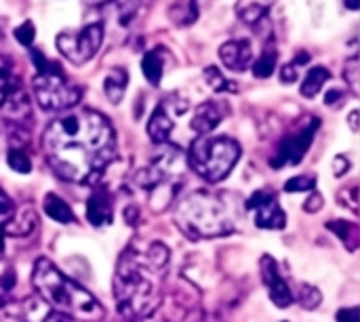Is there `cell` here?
I'll use <instances>...</instances> for the list:
<instances>
[{"mask_svg": "<svg viewBox=\"0 0 360 322\" xmlns=\"http://www.w3.org/2000/svg\"><path fill=\"white\" fill-rule=\"evenodd\" d=\"M42 152L63 181L97 183L116 158V133L103 114L72 110L46 127Z\"/></svg>", "mask_w": 360, "mask_h": 322, "instance_id": "obj_1", "label": "cell"}, {"mask_svg": "<svg viewBox=\"0 0 360 322\" xmlns=\"http://www.w3.org/2000/svg\"><path fill=\"white\" fill-rule=\"evenodd\" d=\"M167 264L169 249L162 243L143 249L129 247L120 255L114 274V300L124 321H143L158 310Z\"/></svg>", "mask_w": 360, "mask_h": 322, "instance_id": "obj_2", "label": "cell"}, {"mask_svg": "<svg viewBox=\"0 0 360 322\" xmlns=\"http://www.w3.org/2000/svg\"><path fill=\"white\" fill-rule=\"evenodd\" d=\"M243 209L245 205L240 207L232 194H213L198 190L177 202L173 221L192 240L217 238L236 232Z\"/></svg>", "mask_w": 360, "mask_h": 322, "instance_id": "obj_3", "label": "cell"}, {"mask_svg": "<svg viewBox=\"0 0 360 322\" xmlns=\"http://www.w3.org/2000/svg\"><path fill=\"white\" fill-rule=\"evenodd\" d=\"M32 283L55 312L80 322H97L103 318V306L78 283L68 278L49 259H36Z\"/></svg>", "mask_w": 360, "mask_h": 322, "instance_id": "obj_4", "label": "cell"}, {"mask_svg": "<svg viewBox=\"0 0 360 322\" xmlns=\"http://www.w3.org/2000/svg\"><path fill=\"white\" fill-rule=\"evenodd\" d=\"M30 55L38 70V74L32 80L38 105L46 112L72 110L82 99V89L68 78V74L57 61L46 59L42 51L32 49Z\"/></svg>", "mask_w": 360, "mask_h": 322, "instance_id": "obj_5", "label": "cell"}, {"mask_svg": "<svg viewBox=\"0 0 360 322\" xmlns=\"http://www.w3.org/2000/svg\"><path fill=\"white\" fill-rule=\"evenodd\" d=\"M240 158V146L230 137H198L190 152L188 165L192 171L209 183H217L230 175Z\"/></svg>", "mask_w": 360, "mask_h": 322, "instance_id": "obj_6", "label": "cell"}, {"mask_svg": "<svg viewBox=\"0 0 360 322\" xmlns=\"http://www.w3.org/2000/svg\"><path fill=\"white\" fill-rule=\"evenodd\" d=\"M103 32L105 30H103L101 21L86 23L78 32H72V30L61 32L55 38V44L68 61H72L74 65H82V63L91 61L97 55V51L101 49Z\"/></svg>", "mask_w": 360, "mask_h": 322, "instance_id": "obj_7", "label": "cell"}, {"mask_svg": "<svg viewBox=\"0 0 360 322\" xmlns=\"http://www.w3.org/2000/svg\"><path fill=\"white\" fill-rule=\"evenodd\" d=\"M0 322H65L61 314H55V310L40 297H23L15 302H6V306L0 308Z\"/></svg>", "mask_w": 360, "mask_h": 322, "instance_id": "obj_8", "label": "cell"}, {"mask_svg": "<svg viewBox=\"0 0 360 322\" xmlns=\"http://www.w3.org/2000/svg\"><path fill=\"white\" fill-rule=\"evenodd\" d=\"M245 209L253 213V221L259 230H285L287 217L274 192L257 190L245 202Z\"/></svg>", "mask_w": 360, "mask_h": 322, "instance_id": "obj_9", "label": "cell"}, {"mask_svg": "<svg viewBox=\"0 0 360 322\" xmlns=\"http://www.w3.org/2000/svg\"><path fill=\"white\" fill-rule=\"evenodd\" d=\"M319 127H321V120L314 118L312 124L304 127L300 133L285 137V139L278 143V152H276V156L270 160V167H272V169H283V167H287V165H300V162L304 160V156L308 154V150H310V146H312V141H314V135H316Z\"/></svg>", "mask_w": 360, "mask_h": 322, "instance_id": "obj_10", "label": "cell"}, {"mask_svg": "<svg viewBox=\"0 0 360 322\" xmlns=\"http://www.w3.org/2000/svg\"><path fill=\"white\" fill-rule=\"evenodd\" d=\"M259 270H262V278H264V285L270 293V300L278 306V308H287L293 304V293L287 285V281L283 278L281 270H278V264L270 257V255H264L262 257V264H259Z\"/></svg>", "mask_w": 360, "mask_h": 322, "instance_id": "obj_11", "label": "cell"}, {"mask_svg": "<svg viewBox=\"0 0 360 322\" xmlns=\"http://www.w3.org/2000/svg\"><path fill=\"white\" fill-rule=\"evenodd\" d=\"M228 110H230V105H228V101H224V99H211V101L200 103V105L194 110V116H192V120H190L192 131L198 133L200 137H202V135H209V133L215 131V129L221 124V120L230 114Z\"/></svg>", "mask_w": 360, "mask_h": 322, "instance_id": "obj_12", "label": "cell"}, {"mask_svg": "<svg viewBox=\"0 0 360 322\" xmlns=\"http://www.w3.org/2000/svg\"><path fill=\"white\" fill-rule=\"evenodd\" d=\"M221 63L232 72H245L253 63V46L249 40H228L219 46Z\"/></svg>", "mask_w": 360, "mask_h": 322, "instance_id": "obj_13", "label": "cell"}, {"mask_svg": "<svg viewBox=\"0 0 360 322\" xmlns=\"http://www.w3.org/2000/svg\"><path fill=\"white\" fill-rule=\"evenodd\" d=\"M112 209H114V200L110 196L108 190H97L89 202H86V219L91 226L95 228H103L108 224H112Z\"/></svg>", "mask_w": 360, "mask_h": 322, "instance_id": "obj_14", "label": "cell"}, {"mask_svg": "<svg viewBox=\"0 0 360 322\" xmlns=\"http://www.w3.org/2000/svg\"><path fill=\"white\" fill-rule=\"evenodd\" d=\"M171 133H173V118L169 116L167 105L160 103V105L154 110V114H152V118H150V122H148V135H150V139H152L156 146H162V143L169 141Z\"/></svg>", "mask_w": 360, "mask_h": 322, "instance_id": "obj_15", "label": "cell"}, {"mask_svg": "<svg viewBox=\"0 0 360 322\" xmlns=\"http://www.w3.org/2000/svg\"><path fill=\"white\" fill-rule=\"evenodd\" d=\"M278 0H238L236 17L247 25H257Z\"/></svg>", "mask_w": 360, "mask_h": 322, "instance_id": "obj_16", "label": "cell"}, {"mask_svg": "<svg viewBox=\"0 0 360 322\" xmlns=\"http://www.w3.org/2000/svg\"><path fill=\"white\" fill-rule=\"evenodd\" d=\"M165 49H152L141 59V72L152 86H158L165 74Z\"/></svg>", "mask_w": 360, "mask_h": 322, "instance_id": "obj_17", "label": "cell"}, {"mask_svg": "<svg viewBox=\"0 0 360 322\" xmlns=\"http://www.w3.org/2000/svg\"><path fill=\"white\" fill-rule=\"evenodd\" d=\"M127 84H129V74H127V70H122V67H112V70L105 74V78H103V91H105L108 99H110L114 105H118V103L122 101V95H124V91H127Z\"/></svg>", "mask_w": 360, "mask_h": 322, "instance_id": "obj_18", "label": "cell"}, {"mask_svg": "<svg viewBox=\"0 0 360 322\" xmlns=\"http://www.w3.org/2000/svg\"><path fill=\"white\" fill-rule=\"evenodd\" d=\"M36 224H38V217L34 213V209H25L21 213H15L11 217V221L4 226L2 234L4 236H27L36 230Z\"/></svg>", "mask_w": 360, "mask_h": 322, "instance_id": "obj_19", "label": "cell"}, {"mask_svg": "<svg viewBox=\"0 0 360 322\" xmlns=\"http://www.w3.org/2000/svg\"><path fill=\"white\" fill-rule=\"evenodd\" d=\"M42 211L57 224H72L74 221V213L70 209V205L59 198L57 194H46L44 202H42Z\"/></svg>", "mask_w": 360, "mask_h": 322, "instance_id": "obj_20", "label": "cell"}, {"mask_svg": "<svg viewBox=\"0 0 360 322\" xmlns=\"http://www.w3.org/2000/svg\"><path fill=\"white\" fill-rule=\"evenodd\" d=\"M17 89H21V82H19V78H17V74H15V67H13V63H11L6 57L0 55V105H2Z\"/></svg>", "mask_w": 360, "mask_h": 322, "instance_id": "obj_21", "label": "cell"}, {"mask_svg": "<svg viewBox=\"0 0 360 322\" xmlns=\"http://www.w3.org/2000/svg\"><path fill=\"white\" fill-rule=\"evenodd\" d=\"M329 78H331V72H329L327 67H323V65L312 67V70L306 74L304 82H302V95L308 97V99H312L314 95L321 93V89L325 86V82H327Z\"/></svg>", "mask_w": 360, "mask_h": 322, "instance_id": "obj_22", "label": "cell"}, {"mask_svg": "<svg viewBox=\"0 0 360 322\" xmlns=\"http://www.w3.org/2000/svg\"><path fill=\"white\" fill-rule=\"evenodd\" d=\"M335 236H340L344 240V245L348 247V251H356L359 247V226L352 224V221H344V219H335V221H329L327 226Z\"/></svg>", "mask_w": 360, "mask_h": 322, "instance_id": "obj_23", "label": "cell"}, {"mask_svg": "<svg viewBox=\"0 0 360 322\" xmlns=\"http://www.w3.org/2000/svg\"><path fill=\"white\" fill-rule=\"evenodd\" d=\"M276 63H278V51L276 49H266L251 65H253V74L255 78H270L276 72Z\"/></svg>", "mask_w": 360, "mask_h": 322, "instance_id": "obj_24", "label": "cell"}, {"mask_svg": "<svg viewBox=\"0 0 360 322\" xmlns=\"http://www.w3.org/2000/svg\"><path fill=\"white\" fill-rule=\"evenodd\" d=\"M6 162H8V167H11L15 173H30V171H32L30 156H27V154L23 152V148H19V146H11V148H8Z\"/></svg>", "mask_w": 360, "mask_h": 322, "instance_id": "obj_25", "label": "cell"}, {"mask_svg": "<svg viewBox=\"0 0 360 322\" xmlns=\"http://www.w3.org/2000/svg\"><path fill=\"white\" fill-rule=\"evenodd\" d=\"M205 80H207V84H209L215 93H224V91H234V89H236L234 84H230V82L224 78V74H221L215 65L205 67Z\"/></svg>", "mask_w": 360, "mask_h": 322, "instance_id": "obj_26", "label": "cell"}, {"mask_svg": "<svg viewBox=\"0 0 360 322\" xmlns=\"http://www.w3.org/2000/svg\"><path fill=\"white\" fill-rule=\"evenodd\" d=\"M297 302L302 304L304 310H314V308H319V304H321V291H319L316 287L302 285L300 295H297Z\"/></svg>", "mask_w": 360, "mask_h": 322, "instance_id": "obj_27", "label": "cell"}, {"mask_svg": "<svg viewBox=\"0 0 360 322\" xmlns=\"http://www.w3.org/2000/svg\"><path fill=\"white\" fill-rule=\"evenodd\" d=\"M316 179L312 175H297L285 183V192H310L314 190Z\"/></svg>", "mask_w": 360, "mask_h": 322, "instance_id": "obj_28", "label": "cell"}, {"mask_svg": "<svg viewBox=\"0 0 360 322\" xmlns=\"http://www.w3.org/2000/svg\"><path fill=\"white\" fill-rule=\"evenodd\" d=\"M15 40L21 44V46H32L34 44V38H36V27L32 21H23L21 25L15 27Z\"/></svg>", "mask_w": 360, "mask_h": 322, "instance_id": "obj_29", "label": "cell"}, {"mask_svg": "<svg viewBox=\"0 0 360 322\" xmlns=\"http://www.w3.org/2000/svg\"><path fill=\"white\" fill-rule=\"evenodd\" d=\"M15 215V205L4 196V194H0V251H2V230H4V226L11 221V217Z\"/></svg>", "mask_w": 360, "mask_h": 322, "instance_id": "obj_30", "label": "cell"}, {"mask_svg": "<svg viewBox=\"0 0 360 322\" xmlns=\"http://www.w3.org/2000/svg\"><path fill=\"white\" fill-rule=\"evenodd\" d=\"M359 76H360L359 59H356V57H352V59H348V61H346V65H344V78H346V82L350 84V89H352L354 93L359 91Z\"/></svg>", "mask_w": 360, "mask_h": 322, "instance_id": "obj_31", "label": "cell"}, {"mask_svg": "<svg viewBox=\"0 0 360 322\" xmlns=\"http://www.w3.org/2000/svg\"><path fill=\"white\" fill-rule=\"evenodd\" d=\"M323 202H325L323 196H321L319 192H314V194L304 202V209H306L308 213H319V211L323 209Z\"/></svg>", "mask_w": 360, "mask_h": 322, "instance_id": "obj_32", "label": "cell"}, {"mask_svg": "<svg viewBox=\"0 0 360 322\" xmlns=\"http://www.w3.org/2000/svg\"><path fill=\"white\" fill-rule=\"evenodd\" d=\"M350 171V160L346 158V156H335V160H333V173L338 175V177H342V175H346Z\"/></svg>", "mask_w": 360, "mask_h": 322, "instance_id": "obj_33", "label": "cell"}, {"mask_svg": "<svg viewBox=\"0 0 360 322\" xmlns=\"http://www.w3.org/2000/svg\"><path fill=\"white\" fill-rule=\"evenodd\" d=\"M338 322H360L359 308H346L338 312Z\"/></svg>", "mask_w": 360, "mask_h": 322, "instance_id": "obj_34", "label": "cell"}, {"mask_svg": "<svg viewBox=\"0 0 360 322\" xmlns=\"http://www.w3.org/2000/svg\"><path fill=\"white\" fill-rule=\"evenodd\" d=\"M281 80H283L285 84L295 82V80H297V65H293V63L285 65V67H283V72H281Z\"/></svg>", "mask_w": 360, "mask_h": 322, "instance_id": "obj_35", "label": "cell"}, {"mask_svg": "<svg viewBox=\"0 0 360 322\" xmlns=\"http://www.w3.org/2000/svg\"><path fill=\"white\" fill-rule=\"evenodd\" d=\"M15 287V272H13V268H8L2 276H0V289L2 291H11Z\"/></svg>", "mask_w": 360, "mask_h": 322, "instance_id": "obj_36", "label": "cell"}, {"mask_svg": "<svg viewBox=\"0 0 360 322\" xmlns=\"http://www.w3.org/2000/svg\"><path fill=\"white\" fill-rule=\"evenodd\" d=\"M342 99V91H338V89H333V91H329L327 95H325V103L327 105H331V103H335V101H340Z\"/></svg>", "mask_w": 360, "mask_h": 322, "instance_id": "obj_37", "label": "cell"}, {"mask_svg": "<svg viewBox=\"0 0 360 322\" xmlns=\"http://www.w3.org/2000/svg\"><path fill=\"white\" fill-rule=\"evenodd\" d=\"M348 122H350V129L356 133V131H359V110H352V112H350Z\"/></svg>", "mask_w": 360, "mask_h": 322, "instance_id": "obj_38", "label": "cell"}, {"mask_svg": "<svg viewBox=\"0 0 360 322\" xmlns=\"http://www.w3.org/2000/svg\"><path fill=\"white\" fill-rule=\"evenodd\" d=\"M344 4L350 8V11H359L360 6V0H344Z\"/></svg>", "mask_w": 360, "mask_h": 322, "instance_id": "obj_39", "label": "cell"}, {"mask_svg": "<svg viewBox=\"0 0 360 322\" xmlns=\"http://www.w3.org/2000/svg\"><path fill=\"white\" fill-rule=\"evenodd\" d=\"M93 2H97V4H101V2H110V0H93Z\"/></svg>", "mask_w": 360, "mask_h": 322, "instance_id": "obj_40", "label": "cell"}]
</instances>
